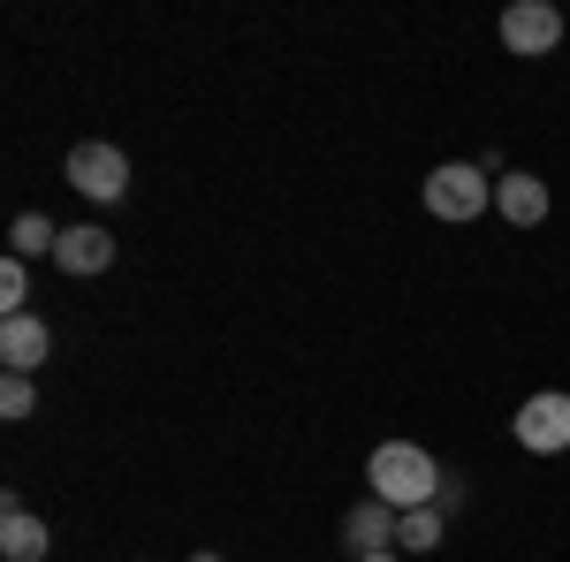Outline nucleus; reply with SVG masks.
Segmentation results:
<instances>
[{"instance_id":"1","label":"nucleus","mask_w":570,"mask_h":562,"mask_svg":"<svg viewBox=\"0 0 570 562\" xmlns=\"http://www.w3.org/2000/svg\"><path fill=\"white\" fill-rule=\"evenodd\" d=\"M365 486L389 502V510H426L441 494V464L419 448V441H381L373 464H365Z\"/></svg>"},{"instance_id":"2","label":"nucleus","mask_w":570,"mask_h":562,"mask_svg":"<svg viewBox=\"0 0 570 562\" xmlns=\"http://www.w3.org/2000/svg\"><path fill=\"white\" fill-rule=\"evenodd\" d=\"M426 214L434 220H480L487 206H494V175L480 168V160H441L434 175H426Z\"/></svg>"},{"instance_id":"3","label":"nucleus","mask_w":570,"mask_h":562,"mask_svg":"<svg viewBox=\"0 0 570 562\" xmlns=\"http://www.w3.org/2000/svg\"><path fill=\"white\" fill-rule=\"evenodd\" d=\"M69 190L91 198V206H115V198H130V152L122 145H107V137H91L69 152Z\"/></svg>"},{"instance_id":"4","label":"nucleus","mask_w":570,"mask_h":562,"mask_svg":"<svg viewBox=\"0 0 570 562\" xmlns=\"http://www.w3.org/2000/svg\"><path fill=\"white\" fill-rule=\"evenodd\" d=\"M510 433H518V448H532V456H563L570 448V395L563 388L525 395L518 418H510Z\"/></svg>"},{"instance_id":"5","label":"nucleus","mask_w":570,"mask_h":562,"mask_svg":"<svg viewBox=\"0 0 570 562\" xmlns=\"http://www.w3.org/2000/svg\"><path fill=\"white\" fill-rule=\"evenodd\" d=\"M556 39H563V8L556 0H510L502 8V46L510 53H556Z\"/></svg>"},{"instance_id":"6","label":"nucleus","mask_w":570,"mask_h":562,"mask_svg":"<svg viewBox=\"0 0 570 562\" xmlns=\"http://www.w3.org/2000/svg\"><path fill=\"white\" fill-rule=\"evenodd\" d=\"M46 357H53V327H46L39 312H8L0 319V365L8 373H39Z\"/></svg>"},{"instance_id":"7","label":"nucleus","mask_w":570,"mask_h":562,"mask_svg":"<svg viewBox=\"0 0 570 562\" xmlns=\"http://www.w3.org/2000/svg\"><path fill=\"white\" fill-rule=\"evenodd\" d=\"M53 266H61V274H77V282H85V274H107V266H115V236H107L99 220H77V228H61Z\"/></svg>"},{"instance_id":"8","label":"nucleus","mask_w":570,"mask_h":562,"mask_svg":"<svg viewBox=\"0 0 570 562\" xmlns=\"http://www.w3.org/2000/svg\"><path fill=\"white\" fill-rule=\"evenodd\" d=\"M494 214L510 220V228H540V220H548V183L532 168H510L494 183Z\"/></svg>"},{"instance_id":"9","label":"nucleus","mask_w":570,"mask_h":562,"mask_svg":"<svg viewBox=\"0 0 570 562\" xmlns=\"http://www.w3.org/2000/svg\"><path fill=\"white\" fill-rule=\"evenodd\" d=\"M395 524H403V510H389L381 494H365V502H351V517H343V548L381 555V548H395Z\"/></svg>"},{"instance_id":"10","label":"nucleus","mask_w":570,"mask_h":562,"mask_svg":"<svg viewBox=\"0 0 570 562\" xmlns=\"http://www.w3.org/2000/svg\"><path fill=\"white\" fill-rule=\"evenodd\" d=\"M46 548H53L46 517H31V510L8 494V510H0V555H8V562H46Z\"/></svg>"},{"instance_id":"11","label":"nucleus","mask_w":570,"mask_h":562,"mask_svg":"<svg viewBox=\"0 0 570 562\" xmlns=\"http://www.w3.org/2000/svg\"><path fill=\"white\" fill-rule=\"evenodd\" d=\"M53 244H61V228L46 214H16L8 220V259H53Z\"/></svg>"},{"instance_id":"12","label":"nucleus","mask_w":570,"mask_h":562,"mask_svg":"<svg viewBox=\"0 0 570 562\" xmlns=\"http://www.w3.org/2000/svg\"><path fill=\"white\" fill-rule=\"evenodd\" d=\"M441 532H449V517H441L434 502H426V510H403V524H395V555H434Z\"/></svg>"},{"instance_id":"13","label":"nucleus","mask_w":570,"mask_h":562,"mask_svg":"<svg viewBox=\"0 0 570 562\" xmlns=\"http://www.w3.org/2000/svg\"><path fill=\"white\" fill-rule=\"evenodd\" d=\"M0 304L31 312V259H0Z\"/></svg>"},{"instance_id":"14","label":"nucleus","mask_w":570,"mask_h":562,"mask_svg":"<svg viewBox=\"0 0 570 562\" xmlns=\"http://www.w3.org/2000/svg\"><path fill=\"white\" fill-rule=\"evenodd\" d=\"M31 411H39L31 373H8V381H0V418H31Z\"/></svg>"},{"instance_id":"15","label":"nucleus","mask_w":570,"mask_h":562,"mask_svg":"<svg viewBox=\"0 0 570 562\" xmlns=\"http://www.w3.org/2000/svg\"><path fill=\"white\" fill-rule=\"evenodd\" d=\"M464 502H472V479H464V472H441L434 510H441V517H464Z\"/></svg>"},{"instance_id":"16","label":"nucleus","mask_w":570,"mask_h":562,"mask_svg":"<svg viewBox=\"0 0 570 562\" xmlns=\"http://www.w3.org/2000/svg\"><path fill=\"white\" fill-rule=\"evenodd\" d=\"M357 562H403V555H395V548H381V555H357Z\"/></svg>"},{"instance_id":"17","label":"nucleus","mask_w":570,"mask_h":562,"mask_svg":"<svg viewBox=\"0 0 570 562\" xmlns=\"http://www.w3.org/2000/svg\"><path fill=\"white\" fill-rule=\"evenodd\" d=\"M190 562H220V555H190Z\"/></svg>"}]
</instances>
